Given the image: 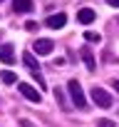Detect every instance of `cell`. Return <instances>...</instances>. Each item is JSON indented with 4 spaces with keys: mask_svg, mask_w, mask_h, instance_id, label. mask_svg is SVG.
I'll use <instances>...</instances> for the list:
<instances>
[{
    "mask_svg": "<svg viewBox=\"0 0 119 127\" xmlns=\"http://www.w3.org/2000/svg\"><path fill=\"white\" fill-rule=\"evenodd\" d=\"M67 92H70V97H72V105H75V107H79V110H84V107H87V97H84L82 85H79L77 80H70V82H67Z\"/></svg>",
    "mask_w": 119,
    "mask_h": 127,
    "instance_id": "1",
    "label": "cell"
},
{
    "mask_svg": "<svg viewBox=\"0 0 119 127\" xmlns=\"http://www.w3.org/2000/svg\"><path fill=\"white\" fill-rule=\"evenodd\" d=\"M22 62H25V65H27V70L35 75V80H37V85L40 87H45V80H42V75H40V62L32 57V52L27 50V52H22Z\"/></svg>",
    "mask_w": 119,
    "mask_h": 127,
    "instance_id": "2",
    "label": "cell"
},
{
    "mask_svg": "<svg viewBox=\"0 0 119 127\" xmlns=\"http://www.w3.org/2000/svg\"><path fill=\"white\" fill-rule=\"evenodd\" d=\"M92 102L99 105L102 110H109L112 107V95L107 90H102V87H92Z\"/></svg>",
    "mask_w": 119,
    "mask_h": 127,
    "instance_id": "3",
    "label": "cell"
},
{
    "mask_svg": "<svg viewBox=\"0 0 119 127\" xmlns=\"http://www.w3.org/2000/svg\"><path fill=\"white\" fill-rule=\"evenodd\" d=\"M18 90H20V95L27 97L30 102H40V100H42V97H40V90H35V87L27 85V82H18Z\"/></svg>",
    "mask_w": 119,
    "mask_h": 127,
    "instance_id": "4",
    "label": "cell"
},
{
    "mask_svg": "<svg viewBox=\"0 0 119 127\" xmlns=\"http://www.w3.org/2000/svg\"><path fill=\"white\" fill-rule=\"evenodd\" d=\"M52 50H55V42L47 40V37H40V40H35V45H32V52H37V55H50Z\"/></svg>",
    "mask_w": 119,
    "mask_h": 127,
    "instance_id": "5",
    "label": "cell"
},
{
    "mask_svg": "<svg viewBox=\"0 0 119 127\" xmlns=\"http://www.w3.org/2000/svg\"><path fill=\"white\" fill-rule=\"evenodd\" d=\"M65 25H67V15L65 13H55V15L47 18V28H52V30H62Z\"/></svg>",
    "mask_w": 119,
    "mask_h": 127,
    "instance_id": "6",
    "label": "cell"
},
{
    "mask_svg": "<svg viewBox=\"0 0 119 127\" xmlns=\"http://www.w3.org/2000/svg\"><path fill=\"white\" fill-rule=\"evenodd\" d=\"M0 62H5V65H13V62H15L13 45H0Z\"/></svg>",
    "mask_w": 119,
    "mask_h": 127,
    "instance_id": "7",
    "label": "cell"
},
{
    "mask_svg": "<svg viewBox=\"0 0 119 127\" xmlns=\"http://www.w3.org/2000/svg\"><path fill=\"white\" fill-rule=\"evenodd\" d=\"M94 18H97V15H94V10H92V8H82V10L77 13V20H79L82 25H92V23H94Z\"/></svg>",
    "mask_w": 119,
    "mask_h": 127,
    "instance_id": "8",
    "label": "cell"
},
{
    "mask_svg": "<svg viewBox=\"0 0 119 127\" xmlns=\"http://www.w3.org/2000/svg\"><path fill=\"white\" fill-rule=\"evenodd\" d=\"M32 0H13V10L15 13H32Z\"/></svg>",
    "mask_w": 119,
    "mask_h": 127,
    "instance_id": "9",
    "label": "cell"
},
{
    "mask_svg": "<svg viewBox=\"0 0 119 127\" xmlns=\"http://www.w3.org/2000/svg\"><path fill=\"white\" fill-rule=\"evenodd\" d=\"M82 60H84L87 70H94V67H97V65H94V55H92V50H89V47H82Z\"/></svg>",
    "mask_w": 119,
    "mask_h": 127,
    "instance_id": "10",
    "label": "cell"
},
{
    "mask_svg": "<svg viewBox=\"0 0 119 127\" xmlns=\"http://www.w3.org/2000/svg\"><path fill=\"white\" fill-rule=\"evenodd\" d=\"M0 77H3V82H5V85H15V80H18V75H15V72H10V70H3V72H0Z\"/></svg>",
    "mask_w": 119,
    "mask_h": 127,
    "instance_id": "11",
    "label": "cell"
},
{
    "mask_svg": "<svg viewBox=\"0 0 119 127\" xmlns=\"http://www.w3.org/2000/svg\"><path fill=\"white\" fill-rule=\"evenodd\" d=\"M55 97H57V100H60V105H62V107H65V110H67V107H70V105H67V102H65V97H62V90H60V87H55Z\"/></svg>",
    "mask_w": 119,
    "mask_h": 127,
    "instance_id": "12",
    "label": "cell"
},
{
    "mask_svg": "<svg viewBox=\"0 0 119 127\" xmlns=\"http://www.w3.org/2000/svg\"><path fill=\"white\" fill-rule=\"evenodd\" d=\"M84 40L87 42H99V32H84Z\"/></svg>",
    "mask_w": 119,
    "mask_h": 127,
    "instance_id": "13",
    "label": "cell"
},
{
    "mask_svg": "<svg viewBox=\"0 0 119 127\" xmlns=\"http://www.w3.org/2000/svg\"><path fill=\"white\" fill-rule=\"evenodd\" d=\"M97 127H117V125H114V122H112L109 117H102V120L97 122Z\"/></svg>",
    "mask_w": 119,
    "mask_h": 127,
    "instance_id": "14",
    "label": "cell"
},
{
    "mask_svg": "<svg viewBox=\"0 0 119 127\" xmlns=\"http://www.w3.org/2000/svg\"><path fill=\"white\" fill-rule=\"evenodd\" d=\"M107 3H109L112 8H119V0H107Z\"/></svg>",
    "mask_w": 119,
    "mask_h": 127,
    "instance_id": "15",
    "label": "cell"
},
{
    "mask_svg": "<svg viewBox=\"0 0 119 127\" xmlns=\"http://www.w3.org/2000/svg\"><path fill=\"white\" fill-rule=\"evenodd\" d=\"M114 87H117V92H119V80H114Z\"/></svg>",
    "mask_w": 119,
    "mask_h": 127,
    "instance_id": "16",
    "label": "cell"
},
{
    "mask_svg": "<svg viewBox=\"0 0 119 127\" xmlns=\"http://www.w3.org/2000/svg\"><path fill=\"white\" fill-rule=\"evenodd\" d=\"M0 3H3V0H0Z\"/></svg>",
    "mask_w": 119,
    "mask_h": 127,
    "instance_id": "17",
    "label": "cell"
}]
</instances>
